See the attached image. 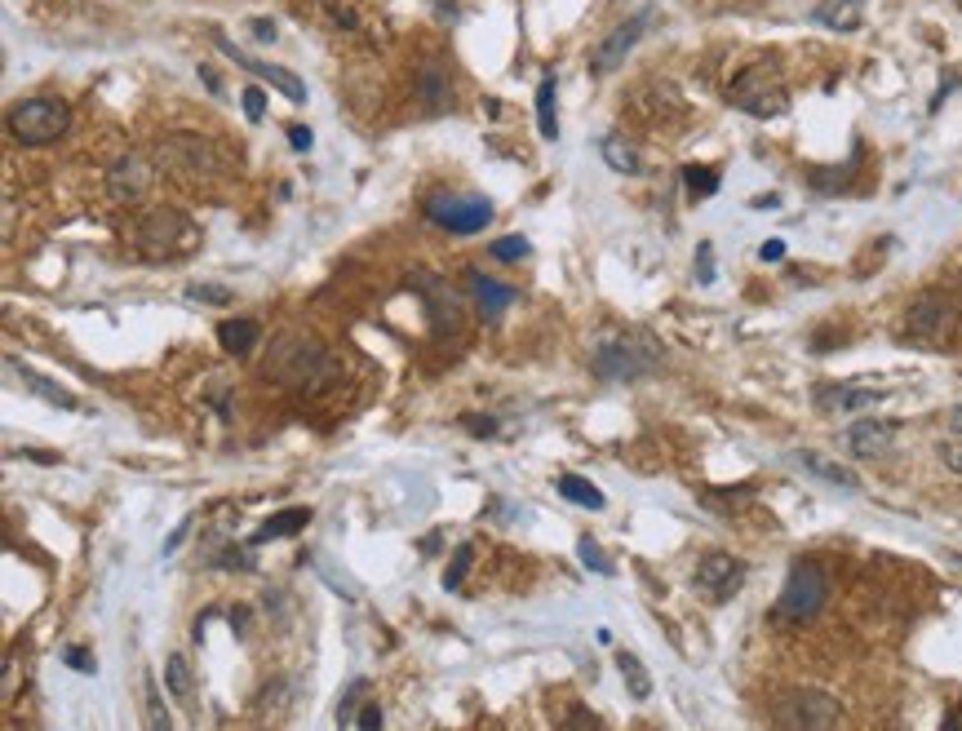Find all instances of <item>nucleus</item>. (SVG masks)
Masks as SVG:
<instances>
[{
    "instance_id": "4be33fe9",
    "label": "nucleus",
    "mask_w": 962,
    "mask_h": 731,
    "mask_svg": "<svg viewBox=\"0 0 962 731\" xmlns=\"http://www.w3.org/2000/svg\"><path fill=\"white\" fill-rule=\"evenodd\" d=\"M258 333L262 328L253 324V319H227V324H218V342H222V350H231V355H244V350L258 346Z\"/></svg>"
},
{
    "instance_id": "e433bc0d",
    "label": "nucleus",
    "mask_w": 962,
    "mask_h": 731,
    "mask_svg": "<svg viewBox=\"0 0 962 731\" xmlns=\"http://www.w3.org/2000/svg\"><path fill=\"white\" fill-rule=\"evenodd\" d=\"M697 280L701 284H714V244L705 240L701 249H697Z\"/></svg>"
},
{
    "instance_id": "f3484780",
    "label": "nucleus",
    "mask_w": 962,
    "mask_h": 731,
    "mask_svg": "<svg viewBox=\"0 0 962 731\" xmlns=\"http://www.w3.org/2000/svg\"><path fill=\"white\" fill-rule=\"evenodd\" d=\"M794 461H798V466L807 470V475H816V479L834 483V488H843V492H861V475H856L852 466H843V461L825 457V452H812V448H803V452H794Z\"/></svg>"
},
{
    "instance_id": "a19ab883",
    "label": "nucleus",
    "mask_w": 962,
    "mask_h": 731,
    "mask_svg": "<svg viewBox=\"0 0 962 731\" xmlns=\"http://www.w3.org/2000/svg\"><path fill=\"white\" fill-rule=\"evenodd\" d=\"M466 430H470V435H497V421H488V417H466Z\"/></svg>"
},
{
    "instance_id": "aec40b11",
    "label": "nucleus",
    "mask_w": 962,
    "mask_h": 731,
    "mask_svg": "<svg viewBox=\"0 0 962 731\" xmlns=\"http://www.w3.org/2000/svg\"><path fill=\"white\" fill-rule=\"evenodd\" d=\"M165 687L173 700H182L187 709H196V669H191L187 656H169L165 665Z\"/></svg>"
},
{
    "instance_id": "cd10ccee",
    "label": "nucleus",
    "mask_w": 962,
    "mask_h": 731,
    "mask_svg": "<svg viewBox=\"0 0 962 731\" xmlns=\"http://www.w3.org/2000/svg\"><path fill=\"white\" fill-rule=\"evenodd\" d=\"M23 382H27V390H36L40 399H49V404H54V408H67V413H71V408H80V404H76V395H71V390L54 386V382H45V377L27 373V368H23Z\"/></svg>"
},
{
    "instance_id": "f257e3e1",
    "label": "nucleus",
    "mask_w": 962,
    "mask_h": 731,
    "mask_svg": "<svg viewBox=\"0 0 962 731\" xmlns=\"http://www.w3.org/2000/svg\"><path fill=\"white\" fill-rule=\"evenodd\" d=\"M262 373L271 377L275 386H289V390H324L342 377V364L324 350L315 337L306 333H289L271 346Z\"/></svg>"
},
{
    "instance_id": "1a4fd4ad",
    "label": "nucleus",
    "mask_w": 962,
    "mask_h": 731,
    "mask_svg": "<svg viewBox=\"0 0 962 731\" xmlns=\"http://www.w3.org/2000/svg\"><path fill=\"white\" fill-rule=\"evenodd\" d=\"M776 723L781 727H812V731H830L843 727V709L830 692H816V687H803V692H790L776 705Z\"/></svg>"
},
{
    "instance_id": "6ab92c4d",
    "label": "nucleus",
    "mask_w": 962,
    "mask_h": 731,
    "mask_svg": "<svg viewBox=\"0 0 962 731\" xmlns=\"http://www.w3.org/2000/svg\"><path fill=\"white\" fill-rule=\"evenodd\" d=\"M470 293L479 297V311H484L488 319H497L501 311H506L510 302H515V288H506V284H497V280H488V275H479V271H470Z\"/></svg>"
},
{
    "instance_id": "412c9836",
    "label": "nucleus",
    "mask_w": 962,
    "mask_h": 731,
    "mask_svg": "<svg viewBox=\"0 0 962 731\" xmlns=\"http://www.w3.org/2000/svg\"><path fill=\"white\" fill-rule=\"evenodd\" d=\"M306 523H311V510L306 506H289V510H280V514H271L266 519V528H258V537L253 541H280V537H293V532H302Z\"/></svg>"
},
{
    "instance_id": "423d86ee",
    "label": "nucleus",
    "mask_w": 962,
    "mask_h": 731,
    "mask_svg": "<svg viewBox=\"0 0 962 731\" xmlns=\"http://www.w3.org/2000/svg\"><path fill=\"white\" fill-rule=\"evenodd\" d=\"M71 125V107L63 98H27L23 107H14L9 116V133H14L23 147H45V142H58Z\"/></svg>"
},
{
    "instance_id": "72a5a7b5",
    "label": "nucleus",
    "mask_w": 962,
    "mask_h": 731,
    "mask_svg": "<svg viewBox=\"0 0 962 731\" xmlns=\"http://www.w3.org/2000/svg\"><path fill=\"white\" fill-rule=\"evenodd\" d=\"M315 568H320L324 576H329V585H333V590H342V599H360V585H355L351 576L333 572V568H329V563H324V559H315Z\"/></svg>"
},
{
    "instance_id": "c9c22d12",
    "label": "nucleus",
    "mask_w": 962,
    "mask_h": 731,
    "mask_svg": "<svg viewBox=\"0 0 962 731\" xmlns=\"http://www.w3.org/2000/svg\"><path fill=\"white\" fill-rule=\"evenodd\" d=\"M240 102H244V116H249L253 125H258V120L266 116V94H262L258 85H249V89H244V94H240Z\"/></svg>"
},
{
    "instance_id": "4c0bfd02",
    "label": "nucleus",
    "mask_w": 962,
    "mask_h": 731,
    "mask_svg": "<svg viewBox=\"0 0 962 731\" xmlns=\"http://www.w3.org/2000/svg\"><path fill=\"white\" fill-rule=\"evenodd\" d=\"M67 665L76 669V674H94V669H98V665H94V656H89L85 647H67Z\"/></svg>"
},
{
    "instance_id": "09e8293b",
    "label": "nucleus",
    "mask_w": 962,
    "mask_h": 731,
    "mask_svg": "<svg viewBox=\"0 0 962 731\" xmlns=\"http://www.w3.org/2000/svg\"><path fill=\"white\" fill-rule=\"evenodd\" d=\"M945 727H962V709H954V714H945Z\"/></svg>"
},
{
    "instance_id": "393cba45",
    "label": "nucleus",
    "mask_w": 962,
    "mask_h": 731,
    "mask_svg": "<svg viewBox=\"0 0 962 731\" xmlns=\"http://www.w3.org/2000/svg\"><path fill=\"white\" fill-rule=\"evenodd\" d=\"M603 160H608V169H617V173H643V160H639V151L630 147L621 133H612V138H603Z\"/></svg>"
},
{
    "instance_id": "dca6fc26",
    "label": "nucleus",
    "mask_w": 962,
    "mask_h": 731,
    "mask_svg": "<svg viewBox=\"0 0 962 731\" xmlns=\"http://www.w3.org/2000/svg\"><path fill=\"white\" fill-rule=\"evenodd\" d=\"M887 390L878 386H825L816 390V404L825 408V413H869V408L883 404Z\"/></svg>"
},
{
    "instance_id": "ddd939ff",
    "label": "nucleus",
    "mask_w": 962,
    "mask_h": 731,
    "mask_svg": "<svg viewBox=\"0 0 962 731\" xmlns=\"http://www.w3.org/2000/svg\"><path fill=\"white\" fill-rule=\"evenodd\" d=\"M741 581H745V568H741V559H732V554H705V559L697 563V585L714 603L732 599V594L741 590Z\"/></svg>"
},
{
    "instance_id": "f8f14e48",
    "label": "nucleus",
    "mask_w": 962,
    "mask_h": 731,
    "mask_svg": "<svg viewBox=\"0 0 962 731\" xmlns=\"http://www.w3.org/2000/svg\"><path fill=\"white\" fill-rule=\"evenodd\" d=\"M213 40H218V49L231 58V63H240L244 71H253V76H258V80H266V85H271V89H280V94L289 98V102H306V85H302L298 76H293V71L271 67V63H262V58H249V54H244V49H235V40H231V36H222V32L213 36Z\"/></svg>"
},
{
    "instance_id": "49530a36",
    "label": "nucleus",
    "mask_w": 962,
    "mask_h": 731,
    "mask_svg": "<svg viewBox=\"0 0 962 731\" xmlns=\"http://www.w3.org/2000/svg\"><path fill=\"white\" fill-rule=\"evenodd\" d=\"M949 430H954V435L962 439V404H958V408H949Z\"/></svg>"
},
{
    "instance_id": "c03bdc74",
    "label": "nucleus",
    "mask_w": 962,
    "mask_h": 731,
    "mask_svg": "<svg viewBox=\"0 0 962 731\" xmlns=\"http://www.w3.org/2000/svg\"><path fill=\"white\" fill-rule=\"evenodd\" d=\"M253 36H258V40H275V23H271V18H253Z\"/></svg>"
},
{
    "instance_id": "4468645a",
    "label": "nucleus",
    "mask_w": 962,
    "mask_h": 731,
    "mask_svg": "<svg viewBox=\"0 0 962 731\" xmlns=\"http://www.w3.org/2000/svg\"><path fill=\"white\" fill-rule=\"evenodd\" d=\"M107 191L116 204H138L151 191V164L142 156H125L107 169Z\"/></svg>"
},
{
    "instance_id": "9b49d317",
    "label": "nucleus",
    "mask_w": 962,
    "mask_h": 731,
    "mask_svg": "<svg viewBox=\"0 0 962 731\" xmlns=\"http://www.w3.org/2000/svg\"><path fill=\"white\" fill-rule=\"evenodd\" d=\"M648 23H652V9H643V14H634V18H626V23L612 27V32L595 45V54H590V71H595V76H608V71H617V67L630 58V49L643 40Z\"/></svg>"
},
{
    "instance_id": "a18cd8bd",
    "label": "nucleus",
    "mask_w": 962,
    "mask_h": 731,
    "mask_svg": "<svg viewBox=\"0 0 962 731\" xmlns=\"http://www.w3.org/2000/svg\"><path fill=\"white\" fill-rule=\"evenodd\" d=\"M360 727H382V709H377V705H368L364 714H360Z\"/></svg>"
},
{
    "instance_id": "c756f323",
    "label": "nucleus",
    "mask_w": 962,
    "mask_h": 731,
    "mask_svg": "<svg viewBox=\"0 0 962 731\" xmlns=\"http://www.w3.org/2000/svg\"><path fill=\"white\" fill-rule=\"evenodd\" d=\"M142 692H147V723L156 727V731H169L173 727V718H169V709H165V700H160V687H156V678H142Z\"/></svg>"
},
{
    "instance_id": "2eb2a0df",
    "label": "nucleus",
    "mask_w": 962,
    "mask_h": 731,
    "mask_svg": "<svg viewBox=\"0 0 962 731\" xmlns=\"http://www.w3.org/2000/svg\"><path fill=\"white\" fill-rule=\"evenodd\" d=\"M896 444V426L892 421H878V417H865L847 430V452L861 461H874V457H887Z\"/></svg>"
},
{
    "instance_id": "c85d7f7f",
    "label": "nucleus",
    "mask_w": 962,
    "mask_h": 731,
    "mask_svg": "<svg viewBox=\"0 0 962 731\" xmlns=\"http://www.w3.org/2000/svg\"><path fill=\"white\" fill-rule=\"evenodd\" d=\"M683 182H688V195H692V200H705V195L719 191V173L705 169V164H688V169H683Z\"/></svg>"
},
{
    "instance_id": "7ed1b4c3",
    "label": "nucleus",
    "mask_w": 962,
    "mask_h": 731,
    "mask_svg": "<svg viewBox=\"0 0 962 731\" xmlns=\"http://www.w3.org/2000/svg\"><path fill=\"white\" fill-rule=\"evenodd\" d=\"M156 156L173 178H187V182H209L227 173V156L204 133H169L156 147Z\"/></svg>"
},
{
    "instance_id": "39448f33",
    "label": "nucleus",
    "mask_w": 962,
    "mask_h": 731,
    "mask_svg": "<svg viewBox=\"0 0 962 731\" xmlns=\"http://www.w3.org/2000/svg\"><path fill=\"white\" fill-rule=\"evenodd\" d=\"M200 240V231L191 226L187 218H182L178 209H151L147 218H142L138 226H133V244H138L142 257H182L191 253Z\"/></svg>"
},
{
    "instance_id": "9d476101",
    "label": "nucleus",
    "mask_w": 962,
    "mask_h": 731,
    "mask_svg": "<svg viewBox=\"0 0 962 731\" xmlns=\"http://www.w3.org/2000/svg\"><path fill=\"white\" fill-rule=\"evenodd\" d=\"M426 218L448 226L453 235H475L493 222V204L488 200H457V195H431V200H426Z\"/></svg>"
},
{
    "instance_id": "2f4dec72",
    "label": "nucleus",
    "mask_w": 962,
    "mask_h": 731,
    "mask_svg": "<svg viewBox=\"0 0 962 731\" xmlns=\"http://www.w3.org/2000/svg\"><path fill=\"white\" fill-rule=\"evenodd\" d=\"M488 253H493L497 262H519V257H528V240L524 235H501V240H493Z\"/></svg>"
},
{
    "instance_id": "f03ea898",
    "label": "nucleus",
    "mask_w": 962,
    "mask_h": 731,
    "mask_svg": "<svg viewBox=\"0 0 962 731\" xmlns=\"http://www.w3.org/2000/svg\"><path fill=\"white\" fill-rule=\"evenodd\" d=\"M657 364H661V346L652 342L648 333L603 337V342L590 350V368H595L603 382H639V377H648Z\"/></svg>"
},
{
    "instance_id": "a211bd4d",
    "label": "nucleus",
    "mask_w": 962,
    "mask_h": 731,
    "mask_svg": "<svg viewBox=\"0 0 962 731\" xmlns=\"http://www.w3.org/2000/svg\"><path fill=\"white\" fill-rule=\"evenodd\" d=\"M812 18L821 27H830V32H856L865 18V0H821L812 9Z\"/></svg>"
},
{
    "instance_id": "8fccbe9b",
    "label": "nucleus",
    "mask_w": 962,
    "mask_h": 731,
    "mask_svg": "<svg viewBox=\"0 0 962 731\" xmlns=\"http://www.w3.org/2000/svg\"><path fill=\"white\" fill-rule=\"evenodd\" d=\"M958 9H962V0H958Z\"/></svg>"
},
{
    "instance_id": "ea45409f",
    "label": "nucleus",
    "mask_w": 962,
    "mask_h": 731,
    "mask_svg": "<svg viewBox=\"0 0 962 731\" xmlns=\"http://www.w3.org/2000/svg\"><path fill=\"white\" fill-rule=\"evenodd\" d=\"M311 142H315V133L306 125H289V147L293 151H311Z\"/></svg>"
},
{
    "instance_id": "f704fd0d",
    "label": "nucleus",
    "mask_w": 962,
    "mask_h": 731,
    "mask_svg": "<svg viewBox=\"0 0 962 731\" xmlns=\"http://www.w3.org/2000/svg\"><path fill=\"white\" fill-rule=\"evenodd\" d=\"M187 297H196V302H213V306H227L231 302V288H218V284H191Z\"/></svg>"
},
{
    "instance_id": "79ce46f5",
    "label": "nucleus",
    "mask_w": 962,
    "mask_h": 731,
    "mask_svg": "<svg viewBox=\"0 0 962 731\" xmlns=\"http://www.w3.org/2000/svg\"><path fill=\"white\" fill-rule=\"evenodd\" d=\"M759 257H763V262H781V257H785V240H767L763 249H759Z\"/></svg>"
},
{
    "instance_id": "0eeeda50",
    "label": "nucleus",
    "mask_w": 962,
    "mask_h": 731,
    "mask_svg": "<svg viewBox=\"0 0 962 731\" xmlns=\"http://www.w3.org/2000/svg\"><path fill=\"white\" fill-rule=\"evenodd\" d=\"M905 333L931 350H945L958 333V302L945 293L914 297V306H909V315H905Z\"/></svg>"
},
{
    "instance_id": "7c9ffc66",
    "label": "nucleus",
    "mask_w": 962,
    "mask_h": 731,
    "mask_svg": "<svg viewBox=\"0 0 962 731\" xmlns=\"http://www.w3.org/2000/svg\"><path fill=\"white\" fill-rule=\"evenodd\" d=\"M470 559H475V545H457V554H453V563H448V572H444V590H457L462 585V576H466V568H470Z\"/></svg>"
},
{
    "instance_id": "473e14b6",
    "label": "nucleus",
    "mask_w": 962,
    "mask_h": 731,
    "mask_svg": "<svg viewBox=\"0 0 962 731\" xmlns=\"http://www.w3.org/2000/svg\"><path fill=\"white\" fill-rule=\"evenodd\" d=\"M577 554H581V563H586L590 572H599V576H612V572H617L608 559H603V550H599V545L590 541V537H581V541H577Z\"/></svg>"
},
{
    "instance_id": "b1692460",
    "label": "nucleus",
    "mask_w": 962,
    "mask_h": 731,
    "mask_svg": "<svg viewBox=\"0 0 962 731\" xmlns=\"http://www.w3.org/2000/svg\"><path fill=\"white\" fill-rule=\"evenodd\" d=\"M537 129H541V138H550V142L559 138V107H555V80L550 76L537 85Z\"/></svg>"
},
{
    "instance_id": "bb28decb",
    "label": "nucleus",
    "mask_w": 962,
    "mask_h": 731,
    "mask_svg": "<svg viewBox=\"0 0 962 731\" xmlns=\"http://www.w3.org/2000/svg\"><path fill=\"white\" fill-rule=\"evenodd\" d=\"M617 669H621V678H626V687H630L634 700H648V696H652V674L643 669V661H639L634 652H621V656H617Z\"/></svg>"
},
{
    "instance_id": "20e7f679",
    "label": "nucleus",
    "mask_w": 962,
    "mask_h": 731,
    "mask_svg": "<svg viewBox=\"0 0 962 731\" xmlns=\"http://www.w3.org/2000/svg\"><path fill=\"white\" fill-rule=\"evenodd\" d=\"M728 102L736 111H745V116H754V120H776V116L790 111V89L781 85L776 67L754 63V67H745L741 76L732 80Z\"/></svg>"
},
{
    "instance_id": "5701e85b",
    "label": "nucleus",
    "mask_w": 962,
    "mask_h": 731,
    "mask_svg": "<svg viewBox=\"0 0 962 731\" xmlns=\"http://www.w3.org/2000/svg\"><path fill=\"white\" fill-rule=\"evenodd\" d=\"M417 89H422L426 107H444L448 102V71L439 58H431V63H422V76H417Z\"/></svg>"
},
{
    "instance_id": "58836bf2",
    "label": "nucleus",
    "mask_w": 962,
    "mask_h": 731,
    "mask_svg": "<svg viewBox=\"0 0 962 731\" xmlns=\"http://www.w3.org/2000/svg\"><path fill=\"white\" fill-rule=\"evenodd\" d=\"M940 461H945L954 475H962V439H949V444H940Z\"/></svg>"
},
{
    "instance_id": "a878e982",
    "label": "nucleus",
    "mask_w": 962,
    "mask_h": 731,
    "mask_svg": "<svg viewBox=\"0 0 962 731\" xmlns=\"http://www.w3.org/2000/svg\"><path fill=\"white\" fill-rule=\"evenodd\" d=\"M559 492L572 501V506H586V510H603V492L595 488L590 479H581V475H559V483H555Z\"/></svg>"
},
{
    "instance_id": "6e6552de",
    "label": "nucleus",
    "mask_w": 962,
    "mask_h": 731,
    "mask_svg": "<svg viewBox=\"0 0 962 731\" xmlns=\"http://www.w3.org/2000/svg\"><path fill=\"white\" fill-rule=\"evenodd\" d=\"M825 594H830L825 572L816 568L812 559H798L790 568V576H785L781 599H776V616H785V621H812V616L825 607Z\"/></svg>"
},
{
    "instance_id": "de8ad7c7",
    "label": "nucleus",
    "mask_w": 962,
    "mask_h": 731,
    "mask_svg": "<svg viewBox=\"0 0 962 731\" xmlns=\"http://www.w3.org/2000/svg\"><path fill=\"white\" fill-rule=\"evenodd\" d=\"M776 204H781L776 195H759V200H754V209H776Z\"/></svg>"
},
{
    "instance_id": "37998d69",
    "label": "nucleus",
    "mask_w": 962,
    "mask_h": 731,
    "mask_svg": "<svg viewBox=\"0 0 962 731\" xmlns=\"http://www.w3.org/2000/svg\"><path fill=\"white\" fill-rule=\"evenodd\" d=\"M568 727H603L595 714H586V709H572L568 714Z\"/></svg>"
}]
</instances>
